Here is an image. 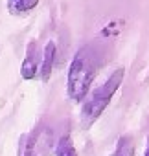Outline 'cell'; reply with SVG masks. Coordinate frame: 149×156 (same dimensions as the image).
<instances>
[{"instance_id": "3957f363", "label": "cell", "mask_w": 149, "mask_h": 156, "mask_svg": "<svg viewBox=\"0 0 149 156\" xmlns=\"http://www.w3.org/2000/svg\"><path fill=\"white\" fill-rule=\"evenodd\" d=\"M55 154V138L52 129L39 127L20 141L19 156H52Z\"/></svg>"}, {"instance_id": "277c9868", "label": "cell", "mask_w": 149, "mask_h": 156, "mask_svg": "<svg viewBox=\"0 0 149 156\" xmlns=\"http://www.w3.org/2000/svg\"><path fill=\"white\" fill-rule=\"evenodd\" d=\"M39 68H41V62H39V57H37V51H35V42H30L28 46V53L22 61V66H20V75L22 79L30 81L39 73Z\"/></svg>"}, {"instance_id": "7a4b0ae2", "label": "cell", "mask_w": 149, "mask_h": 156, "mask_svg": "<svg viewBox=\"0 0 149 156\" xmlns=\"http://www.w3.org/2000/svg\"><path fill=\"white\" fill-rule=\"evenodd\" d=\"M123 77H125V68H116L101 87H98L96 90H92V94L87 96V99L83 101V107H81V114H79V121H81L83 129H90L100 119V116L105 112V108L112 101L114 94L122 87Z\"/></svg>"}, {"instance_id": "ba28073f", "label": "cell", "mask_w": 149, "mask_h": 156, "mask_svg": "<svg viewBox=\"0 0 149 156\" xmlns=\"http://www.w3.org/2000/svg\"><path fill=\"white\" fill-rule=\"evenodd\" d=\"M116 156H134V145L129 138H123L118 145V151H116Z\"/></svg>"}, {"instance_id": "52a82bcc", "label": "cell", "mask_w": 149, "mask_h": 156, "mask_svg": "<svg viewBox=\"0 0 149 156\" xmlns=\"http://www.w3.org/2000/svg\"><path fill=\"white\" fill-rule=\"evenodd\" d=\"M55 156H78V151L74 147V141L68 134H64L63 138L57 140L55 145Z\"/></svg>"}, {"instance_id": "5b68a950", "label": "cell", "mask_w": 149, "mask_h": 156, "mask_svg": "<svg viewBox=\"0 0 149 156\" xmlns=\"http://www.w3.org/2000/svg\"><path fill=\"white\" fill-rule=\"evenodd\" d=\"M55 42L50 41L46 46H44V51H42V59H41V68H39V75L42 81H48L50 75H52V70H53V62H55Z\"/></svg>"}, {"instance_id": "6da1fadb", "label": "cell", "mask_w": 149, "mask_h": 156, "mask_svg": "<svg viewBox=\"0 0 149 156\" xmlns=\"http://www.w3.org/2000/svg\"><path fill=\"white\" fill-rule=\"evenodd\" d=\"M96 77V59L89 48H81L72 59L66 77V94L74 103H83Z\"/></svg>"}, {"instance_id": "8992f818", "label": "cell", "mask_w": 149, "mask_h": 156, "mask_svg": "<svg viewBox=\"0 0 149 156\" xmlns=\"http://www.w3.org/2000/svg\"><path fill=\"white\" fill-rule=\"evenodd\" d=\"M41 0H8V11L15 17H24L39 6Z\"/></svg>"}, {"instance_id": "9c48e42d", "label": "cell", "mask_w": 149, "mask_h": 156, "mask_svg": "<svg viewBox=\"0 0 149 156\" xmlns=\"http://www.w3.org/2000/svg\"><path fill=\"white\" fill-rule=\"evenodd\" d=\"M144 156H149V145H147V149H145V154Z\"/></svg>"}]
</instances>
